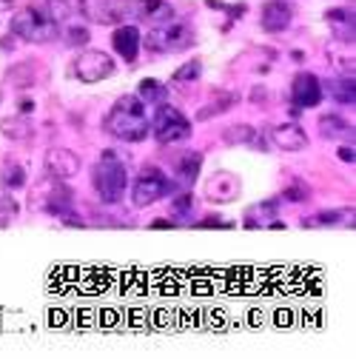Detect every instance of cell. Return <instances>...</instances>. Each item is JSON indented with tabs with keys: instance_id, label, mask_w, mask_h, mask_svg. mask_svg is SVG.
Here are the masks:
<instances>
[{
	"instance_id": "obj_1",
	"label": "cell",
	"mask_w": 356,
	"mask_h": 359,
	"mask_svg": "<svg viewBox=\"0 0 356 359\" xmlns=\"http://www.w3.org/2000/svg\"><path fill=\"white\" fill-rule=\"evenodd\" d=\"M106 131L114 134L117 140H125V143L146 140V134L151 131V120L146 114V103L137 95H123L111 106V111L106 117Z\"/></svg>"
},
{
	"instance_id": "obj_2",
	"label": "cell",
	"mask_w": 356,
	"mask_h": 359,
	"mask_svg": "<svg viewBox=\"0 0 356 359\" xmlns=\"http://www.w3.org/2000/svg\"><path fill=\"white\" fill-rule=\"evenodd\" d=\"M92 180H95V191L100 194L103 203L114 205L123 200L125 189H128V168H125V160L109 149L100 154V160L95 163V171H92Z\"/></svg>"
},
{
	"instance_id": "obj_3",
	"label": "cell",
	"mask_w": 356,
	"mask_h": 359,
	"mask_svg": "<svg viewBox=\"0 0 356 359\" xmlns=\"http://www.w3.org/2000/svg\"><path fill=\"white\" fill-rule=\"evenodd\" d=\"M146 46L160 52V55H177L194 46V29L191 23H160L146 34Z\"/></svg>"
},
{
	"instance_id": "obj_4",
	"label": "cell",
	"mask_w": 356,
	"mask_h": 359,
	"mask_svg": "<svg viewBox=\"0 0 356 359\" xmlns=\"http://www.w3.org/2000/svg\"><path fill=\"white\" fill-rule=\"evenodd\" d=\"M12 34L26 43H49L57 37V23L49 20L40 9H18L12 18Z\"/></svg>"
},
{
	"instance_id": "obj_5",
	"label": "cell",
	"mask_w": 356,
	"mask_h": 359,
	"mask_svg": "<svg viewBox=\"0 0 356 359\" xmlns=\"http://www.w3.org/2000/svg\"><path fill=\"white\" fill-rule=\"evenodd\" d=\"M151 131H154V137H157L163 146L183 143V140L191 137V120H189L180 109L160 103V106H157V114H154V123H151Z\"/></svg>"
},
{
	"instance_id": "obj_6",
	"label": "cell",
	"mask_w": 356,
	"mask_h": 359,
	"mask_svg": "<svg viewBox=\"0 0 356 359\" xmlns=\"http://www.w3.org/2000/svg\"><path fill=\"white\" fill-rule=\"evenodd\" d=\"M171 191H174V183H171V180L157 165L140 168V174L135 177V183H131V197H135V205L137 208H146V205L163 200Z\"/></svg>"
},
{
	"instance_id": "obj_7",
	"label": "cell",
	"mask_w": 356,
	"mask_h": 359,
	"mask_svg": "<svg viewBox=\"0 0 356 359\" xmlns=\"http://www.w3.org/2000/svg\"><path fill=\"white\" fill-rule=\"evenodd\" d=\"M117 72L111 55L100 52V49H85L77 55V60L71 63V74L83 83H100V80H109L111 74Z\"/></svg>"
},
{
	"instance_id": "obj_8",
	"label": "cell",
	"mask_w": 356,
	"mask_h": 359,
	"mask_svg": "<svg viewBox=\"0 0 356 359\" xmlns=\"http://www.w3.org/2000/svg\"><path fill=\"white\" fill-rule=\"evenodd\" d=\"M123 18H137L140 23L160 26V23H168L174 18V6L168 0H125Z\"/></svg>"
},
{
	"instance_id": "obj_9",
	"label": "cell",
	"mask_w": 356,
	"mask_h": 359,
	"mask_svg": "<svg viewBox=\"0 0 356 359\" xmlns=\"http://www.w3.org/2000/svg\"><path fill=\"white\" fill-rule=\"evenodd\" d=\"M242 194V180L231 171H214L205 180V200L214 205H226L234 203Z\"/></svg>"
},
{
	"instance_id": "obj_10",
	"label": "cell",
	"mask_w": 356,
	"mask_h": 359,
	"mask_svg": "<svg viewBox=\"0 0 356 359\" xmlns=\"http://www.w3.org/2000/svg\"><path fill=\"white\" fill-rule=\"evenodd\" d=\"M291 97L299 109H314L322 103V83L317 80V74L299 72L291 83Z\"/></svg>"
},
{
	"instance_id": "obj_11",
	"label": "cell",
	"mask_w": 356,
	"mask_h": 359,
	"mask_svg": "<svg viewBox=\"0 0 356 359\" xmlns=\"http://www.w3.org/2000/svg\"><path fill=\"white\" fill-rule=\"evenodd\" d=\"M291 20H294V9H291V4H285V0H268L259 12V26L268 34L285 32L291 26Z\"/></svg>"
},
{
	"instance_id": "obj_12",
	"label": "cell",
	"mask_w": 356,
	"mask_h": 359,
	"mask_svg": "<svg viewBox=\"0 0 356 359\" xmlns=\"http://www.w3.org/2000/svg\"><path fill=\"white\" fill-rule=\"evenodd\" d=\"M80 15L95 23H117L123 20V0H80Z\"/></svg>"
},
{
	"instance_id": "obj_13",
	"label": "cell",
	"mask_w": 356,
	"mask_h": 359,
	"mask_svg": "<svg viewBox=\"0 0 356 359\" xmlns=\"http://www.w3.org/2000/svg\"><path fill=\"white\" fill-rule=\"evenodd\" d=\"M140 40H143V34H140L137 26L123 23V26H117L114 34H111V46H114V52H117L125 63H135L137 55H140Z\"/></svg>"
},
{
	"instance_id": "obj_14",
	"label": "cell",
	"mask_w": 356,
	"mask_h": 359,
	"mask_svg": "<svg viewBox=\"0 0 356 359\" xmlns=\"http://www.w3.org/2000/svg\"><path fill=\"white\" fill-rule=\"evenodd\" d=\"M271 140L282 151H302L308 146V134L299 123H282V126L271 128Z\"/></svg>"
},
{
	"instance_id": "obj_15",
	"label": "cell",
	"mask_w": 356,
	"mask_h": 359,
	"mask_svg": "<svg viewBox=\"0 0 356 359\" xmlns=\"http://www.w3.org/2000/svg\"><path fill=\"white\" fill-rule=\"evenodd\" d=\"M46 171L60 177V180H69L80 171V157L69 149H49L46 151Z\"/></svg>"
},
{
	"instance_id": "obj_16",
	"label": "cell",
	"mask_w": 356,
	"mask_h": 359,
	"mask_svg": "<svg viewBox=\"0 0 356 359\" xmlns=\"http://www.w3.org/2000/svg\"><path fill=\"white\" fill-rule=\"evenodd\" d=\"M200 165H203V157L197 151H186L183 157H177L174 163V174H177V183H180V189H189L197 174H200Z\"/></svg>"
},
{
	"instance_id": "obj_17",
	"label": "cell",
	"mask_w": 356,
	"mask_h": 359,
	"mask_svg": "<svg viewBox=\"0 0 356 359\" xmlns=\"http://www.w3.org/2000/svg\"><path fill=\"white\" fill-rule=\"evenodd\" d=\"M334 26V34L342 40V43H353V6H339V9H331L325 15Z\"/></svg>"
},
{
	"instance_id": "obj_18",
	"label": "cell",
	"mask_w": 356,
	"mask_h": 359,
	"mask_svg": "<svg viewBox=\"0 0 356 359\" xmlns=\"http://www.w3.org/2000/svg\"><path fill=\"white\" fill-rule=\"evenodd\" d=\"M320 131H322V137L328 140H336V137H350L353 140V126H348L342 117L336 114H328L320 120Z\"/></svg>"
},
{
	"instance_id": "obj_19",
	"label": "cell",
	"mask_w": 356,
	"mask_h": 359,
	"mask_svg": "<svg viewBox=\"0 0 356 359\" xmlns=\"http://www.w3.org/2000/svg\"><path fill=\"white\" fill-rule=\"evenodd\" d=\"M328 92H331L334 100L353 106V100H356V97H353V74H345V77L331 80V83H328Z\"/></svg>"
},
{
	"instance_id": "obj_20",
	"label": "cell",
	"mask_w": 356,
	"mask_h": 359,
	"mask_svg": "<svg viewBox=\"0 0 356 359\" xmlns=\"http://www.w3.org/2000/svg\"><path fill=\"white\" fill-rule=\"evenodd\" d=\"M165 86L160 83V80H143L140 83V88H137V97L143 100V103H154V106H160L163 100H165Z\"/></svg>"
},
{
	"instance_id": "obj_21",
	"label": "cell",
	"mask_w": 356,
	"mask_h": 359,
	"mask_svg": "<svg viewBox=\"0 0 356 359\" xmlns=\"http://www.w3.org/2000/svg\"><path fill=\"white\" fill-rule=\"evenodd\" d=\"M46 208H49L52 214H63L66 208H71V191H69L66 186L55 183V189L49 191V203H46Z\"/></svg>"
},
{
	"instance_id": "obj_22",
	"label": "cell",
	"mask_w": 356,
	"mask_h": 359,
	"mask_svg": "<svg viewBox=\"0 0 356 359\" xmlns=\"http://www.w3.org/2000/svg\"><path fill=\"white\" fill-rule=\"evenodd\" d=\"M4 186H6V189H12V191H18V189H23V186H26V171H23V165H20V163L9 160V163L4 165Z\"/></svg>"
},
{
	"instance_id": "obj_23",
	"label": "cell",
	"mask_w": 356,
	"mask_h": 359,
	"mask_svg": "<svg viewBox=\"0 0 356 359\" xmlns=\"http://www.w3.org/2000/svg\"><path fill=\"white\" fill-rule=\"evenodd\" d=\"M0 131H6L12 140H29V134H32V128H29L26 117H9V120H0Z\"/></svg>"
},
{
	"instance_id": "obj_24",
	"label": "cell",
	"mask_w": 356,
	"mask_h": 359,
	"mask_svg": "<svg viewBox=\"0 0 356 359\" xmlns=\"http://www.w3.org/2000/svg\"><path fill=\"white\" fill-rule=\"evenodd\" d=\"M37 63H18L15 69H9V74H6V80L9 83H15V86H32L37 77H34V69Z\"/></svg>"
},
{
	"instance_id": "obj_25",
	"label": "cell",
	"mask_w": 356,
	"mask_h": 359,
	"mask_svg": "<svg viewBox=\"0 0 356 359\" xmlns=\"http://www.w3.org/2000/svg\"><path fill=\"white\" fill-rule=\"evenodd\" d=\"M200 74H203V63L200 60H189L186 66H180L174 72V80L177 83H186V80H200Z\"/></svg>"
},
{
	"instance_id": "obj_26",
	"label": "cell",
	"mask_w": 356,
	"mask_h": 359,
	"mask_svg": "<svg viewBox=\"0 0 356 359\" xmlns=\"http://www.w3.org/2000/svg\"><path fill=\"white\" fill-rule=\"evenodd\" d=\"M248 140H254V128H248V126H237V128L226 131V143H231V146H237V143L242 146Z\"/></svg>"
},
{
	"instance_id": "obj_27",
	"label": "cell",
	"mask_w": 356,
	"mask_h": 359,
	"mask_svg": "<svg viewBox=\"0 0 356 359\" xmlns=\"http://www.w3.org/2000/svg\"><path fill=\"white\" fill-rule=\"evenodd\" d=\"M69 12H71V6L66 4V0H49V20H55V23H63L66 18H69Z\"/></svg>"
},
{
	"instance_id": "obj_28",
	"label": "cell",
	"mask_w": 356,
	"mask_h": 359,
	"mask_svg": "<svg viewBox=\"0 0 356 359\" xmlns=\"http://www.w3.org/2000/svg\"><path fill=\"white\" fill-rule=\"evenodd\" d=\"M194 208V197L189 194V189H183V194L174 200V217H189Z\"/></svg>"
},
{
	"instance_id": "obj_29",
	"label": "cell",
	"mask_w": 356,
	"mask_h": 359,
	"mask_svg": "<svg viewBox=\"0 0 356 359\" xmlns=\"http://www.w3.org/2000/svg\"><path fill=\"white\" fill-rule=\"evenodd\" d=\"M66 37H69V43H71V46L83 49V46H85V43H88V29H85V26H71Z\"/></svg>"
},
{
	"instance_id": "obj_30",
	"label": "cell",
	"mask_w": 356,
	"mask_h": 359,
	"mask_svg": "<svg viewBox=\"0 0 356 359\" xmlns=\"http://www.w3.org/2000/svg\"><path fill=\"white\" fill-rule=\"evenodd\" d=\"M339 157H342L345 163H350V165H353V160H356V154H353V146H342V149H339Z\"/></svg>"
},
{
	"instance_id": "obj_31",
	"label": "cell",
	"mask_w": 356,
	"mask_h": 359,
	"mask_svg": "<svg viewBox=\"0 0 356 359\" xmlns=\"http://www.w3.org/2000/svg\"><path fill=\"white\" fill-rule=\"evenodd\" d=\"M336 219H339V214H336V211H331V214H320L314 222H336Z\"/></svg>"
},
{
	"instance_id": "obj_32",
	"label": "cell",
	"mask_w": 356,
	"mask_h": 359,
	"mask_svg": "<svg viewBox=\"0 0 356 359\" xmlns=\"http://www.w3.org/2000/svg\"><path fill=\"white\" fill-rule=\"evenodd\" d=\"M15 4V0H0V6H12Z\"/></svg>"
}]
</instances>
